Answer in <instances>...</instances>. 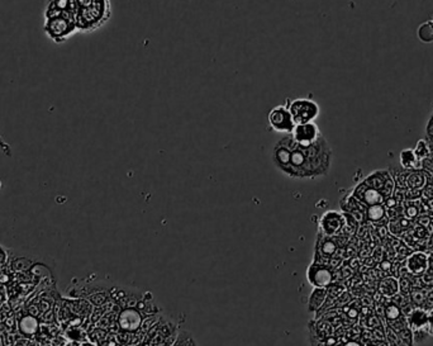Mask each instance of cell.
Wrapping results in <instances>:
<instances>
[{"mask_svg":"<svg viewBox=\"0 0 433 346\" xmlns=\"http://www.w3.org/2000/svg\"><path fill=\"white\" fill-rule=\"evenodd\" d=\"M272 164L279 171L293 179H317L329 172L333 151L323 135L313 143L303 145L291 137H283L271 151Z\"/></svg>","mask_w":433,"mask_h":346,"instance_id":"6da1fadb","label":"cell"},{"mask_svg":"<svg viewBox=\"0 0 433 346\" xmlns=\"http://www.w3.org/2000/svg\"><path fill=\"white\" fill-rule=\"evenodd\" d=\"M79 32L89 33L104 27L112 17L110 0H76Z\"/></svg>","mask_w":433,"mask_h":346,"instance_id":"7a4b0ae2","label":"cell"},{"mask_svg":"<svg viewBox=\"0 0 433 346\" xmlns=\"http://www.w3.org/2000/svg\"><path fill=\"white\" fill-rule=\"evenodd\" d=\"M43 31L56 43H64L79 32L76 24V14L62 12L60 14L44 18Z\"/></svg>","mask_w":433,"mask_h":346,"instance_id":"3957f363","label":"cell"},{"mask_svg":"<svg viewBox=\"0 0 433 346\" xmlns=\"http://www.w3.org/2000/svg\"><path fill=\"white\" fill-rule=\"evenodd\" d=\"M287 107L296 125L314 122L321 114L319 104L309 98H295L293 101H288Z\"/></svg>","mask_w":433,"mask_h":346,"instance_id":"277c9868","label":"cell"},{"mask_svg":"<svg viewBox=\"0 0 433 346\" xmlns=\"http://www.w3.org/2000/svg\"><path fill=\"white\" fill-rule=\"evenodd\" d=\"M267 123L272 131L283 135H290L296 126L287 106L274 107L267 114Z\"/></svg>","mask_w":433,"mask_h":346,"instance_id":"5b68a950","label":"cell"},{"mask_svg":"<svg viewBox=\"0 0 433 346\" xmlns=\"http://www.w3.org/2000/svg\"><path fill=\"white\" fill-rule=\"evenodd\" d=\"M366 185H369L372 189H376L377 192L381 193L384 199H389L393 195L395 189V182L392 175L387 170H377V171L371 172L366 179L364 180Z\"/></svg>","mask_w":433,"mask_h":346,"instance_id":"8992f818","label":"cell"},{"mask_svg":"<svg viewBox=\"0 0 433 346\" xmlns=\"http://www.w3.org/2000/svg\"><path fill=\"white\" fill-rule=\"evenodd\" d=\"M319 227H321L322 233L324 236L337 237L338 233L343 230V227H346V218L338 212L328 211L319 219Z\"/></svg>","mask_w":433,"mask_h":346,"instance_id":"52a82bcc","label":"cell"},{"mask_svg":"<svg viewBox=\"0 0 433 346\" xmlns=\"http://www.w3.org/2000/svg\"><path fill=\"white\" fill-rule=\"evenodd\" d=\"M307 277L314 288H327L333 282V273L329 266L319 263H313L309 266Z\"/></svg>","mask_w":433,"mask_h":346,"instance_id":"ba28073f","label":"cell"},{"mask_svg":"<svg viewBox=\"0 0 433 346\" xmlns=\"http://www.w3.org/2000/svg\"><path fill=\"white\" fill-rule=\"evenodd\" d=\"M290 135L296 142L303 143V145H309V143L316 142L321 137L322 133L316 122H309L296 125Z\"/></svg>","mask_w":433,"mask_h":346,"instance_id":"9c48e42d","label":"cell"},{"mask_svg":"<svg viewBox=\"0 0 433 346\" xmlns=\"http://www.w3.org/2000/svg\"><path fill=\"white\" fill-rule=\"evenodd\" d=\"M142 316L135 307L123 308L118 316V325L125 332L137 331L142 324Z\"/></svg>","mask_w":433,"mask_h":346,"instance_id":"30bf717a","label":"cell"},{"mask_svg":"<svg viewBox=\"0 0 433 346\" xmlns=\"http://www.w3.org/2000/svg\"><path fill=\"white\" fill-rule=\"evenodd\" d=\"M352 195L355 196L358 201H360L362 204H365L366 207L377 206V204H383L385 202L384 196L381 195V193L377 192L376 189L370 188L369 185L365 184L364 182L360 183V184L355 188Z\"/></svg>","mask_w":433,"mask_h":346,"instance_id":"8fae6325","label":"cell"},{"mask_svg":"<svg viewBox=\"0 0 433 346\" xmlns=\"http://www.w3.org/2000/svg\"><path fill=\"white\" fill-rule=\"evenodd\" d=\"M405 266H406V269H408V271L411 273L412 275L419 277V275L426 274L427 270H428V266H429L428 255H427V254H424V253H422V251H417V253H413L411 256H409L408 259H406Z\"/></svg>","mask_w":433,"mask_h":346,"instance_id":"7c38bea8","label":"cell"},{"mask_svg":"<svg viewBox=\"0 0 433 346\" xmlns=\"http://www.w3.org/2000/svg\"><path fill=\"white\" fill-rule=\"evenodd\" d=\"M62 12H69L76 14L78 13L76 0H47L43 13L44 18L60 14Z\"/></svg>","mask_w":433,"mask_h":346,"instance_id":"4fadbf2b","label":"cell"},{"mask_svg":"<svg viewBox=\"0 0 433 346\" xmlns=\"http://www.w3.org/2000/svg\"><path fill=\"white\" fill-rule=\"evenodd\" d=\"M18 319V330H19L20 335L26 337H32L38 332L39 330V319L37 317L31 316V314H26V316L20 317Z\"/></svg>","mask_w":433,"mask_h":346,"instance_id":"5bb4252c","label":"cell"},{"mask_svg":"<svg viewBox=\"0 0 433 346\" xmlns=\"http://www.w3.org/2000/svg\"><path fill=\"white\" fill-rule=\"evenodd\" d=\"M400 165L404 170H416L421 164V160L417 157L416 153L412 149H405L399 155Z\"/></svg>","mask_w":433,"mask_h":346,"instance_id":"9a60e30c","label":"cell"},{"mask_svg":"<svg viewBox=\"0 0 433 346\" xmlns=\"http://www.w3.org/2000/svg\"><path fill=\"white\" fill-rule=\"evenodd\" d=\"M328 294V288H314L308 302V308L311 312L318 311L324 303Z\"/></svg>","mask_w":433,"mask_h":346,"instance_id":"2e32d148","label":"cell"},{"mask_svg":"<svg viewBox=\"0 0 433 346\" xmlns=\"http://www.w3.org/2000/svg\"><path fill=\"white\" fill-rule=\"evenodd\" d=\"M317 250L325 259H329L337 251V243L332 240V237H328V236L319 237L317 242Z\"/></svg>","mask_w":433,"mask_h":346,"instance_id":"e0dca14e","label":"cell"},{"mask_svg":"<svg viewBox=\"0 0 433 346\" xmlns=\"http://www.w3.org/2000/svg\"><path fill=\"white\" fill-rule=\"evenodd\" d=\"M379 290L384 297H394L399 292V282L395 278H385L380 282Z\"/></svg>","mask_w":433,"mask_h":346,"instance_id":"ac0fdd59","label":"cell"},{"mask_svg":"<svg viewBox=\"0 0 433 346\" xmlns=\"http://www.w3.org/2000/svg\"><path fill=\"white\" fill-rule=\"evenodd\" d=\"M37 260H33L32 258L28 256H22V258H13L10 261V270L17 273L30 271L31 268L36 265Z\"/></svg>","mask_w":433,"mask_h":346,"instance_id":"d6986e66","label":"cell"},{"mask_svg":"<svg viewBox=\"0 0 433 346\" xmlns=\"http://www.w3.org/2000/svg\"><path fill=\"white\" fill-rule=\"evenodd\" d=\"M426 183V174L419 171V170H413V171L408 172V175H406V187H409L411 189L423 188Z\"/></svg>","mask_w":433,"mask_h":346,"instance_id":"ffe728a7","label":"cell"},{"mask_svg":"<svg viewBox=\"0 0 433 346\" xmlns=\"http://www.w3.org/2000/svg\"><path fill=\"white\" fill-rule=\"evenodd\" d=\"M417 35L418 38L421 39L424 43H431L433 42V22L432 19L428 22L423 23V24L419 26L418 31H417Z\"/></svg>","mask_w":433,"mask_h":346,"instance_id":"44dd1931","label":"cell"},{"mask_svg":"<svg viewBox=\"0 0 433 346\" xmlns=\"http://www.w3.org/2000/svg\"><path fill=\"white\" fill-rule=\"evenodd\" d=\"M384 316H385V318H387L388 324H392V322H395L397 319L401 318L403 316H405V314L401 312L400 307H398L397 305L392 303V305H389V306H387V307H385Z\"/></svg>","mask_w":433,"mask_h":346,"instance_id":"7402d4cb","label":"cell"},{"mask_svg":"<svg viewBox=\"0 0 433 346\" xmlns=\"http://www.w3.org/2000/svg\"><path fill=\"white\" fill-rule=\"evenodd\" d=\"M366 216L370 221L379 222L380 219L384 218L385 216V209L383 204H377V206H371L367 207L366 209Z\"/></svg>","mask_w":433,"mask_h":346,"instance_id":"603a6c76","label":"cell"},{"mask_svg":"<svg viewBox=\"0 0 433 346\" xmlns=\"http://www.w3.org/2000/svg\"><path fill=\"white\" fill-rule=\"evenodd\" d=\"M66 339L71 341H84L86 339L85 330L81 329L80 326H73L66 329Z\"/></svg>","mask_w":433,"mask_h":346,"instance_id":"cb8c5ba5","label":"cell"},{"mask_svg":"<svg viewBox=\"0 0 433 346\" xmlns=\"http://www.w3.org/2000/svg\"><path fill=\"white\" fill-rule=\"evenodd\" d=\"M414 153H416L417 157H418L419 160H423L426 159L427 156H428L429 154H431V150H429V146L428 142H427L426 140H419L418 143H417L416 149H414Z\"/></svg>","mask_w":433,"mask_h":346,"instance_id":"d4e9b609","label":"cell"},{"mask_svg":"<svg viewBox=\"0 0 433 346\" xmlns=\"http://www.w3.org/2000/svg\"><path fill=\"white\" fill-rule=\"evenodd\" d=\"M426 293H424V290L422 289H416L412 292V301H413V303L416 306H418V307H422V306L424 305V301H426Z\"/></svg>","mask_w":433,"mask_h":346,"instance_id":"484cf974","label":"cell"},{"mask_svg":"<svg viewBox=\"0 0 433 346\" xmlns=\"http://www.w3.org/2000/svg\"><path fill=\"white\" fill-rule=\"evenodd\" d=\"M0 344H2V346H14L15 340L13 339V336L8 330L4 334L0 335Z\"/></svg>","mask_w":433,"mask_h":346,"instance_id":"4316f807","label":"cell"},{"mask_svg":"<svg viewBox=\"0 0 433 346\" xmlns=\"http://www.w3.org/2000/svg\"><path fill=\"white\" fill-rule=\"evenodd\" d=\"M9 263V253L3 246H0V270H3Z\"/></svg>","mask_w":433,"mask_h":346,"instance_id":"83f0119b","label":"cell"},{"mask_svg":"<svg viewBox=\"0 0 433 346\" xmlns=\"http://www.w3.org/2000/svg\"><path fill=\"white\" fill-rule=\"evenodd\" d=\"M428 335L433 336V308L428 311Z\"/></svg>","mask_w":433,"mask_h":346,"instance_id":"f1b7e54d","label":"cell"},{"mask_svg":"<svg viewBox=\"0 0 433 346\" xmlns=\"http://www.w3.org/2000/svg\"><path fill=\"white\" fill-rule=\"evenodd\" d=\"M426 132H427V137L432 138L433 140V115L431 117V119L428 120V123H427V128H426Z\"/></svg>","mask_w":433,"mask_h":346,"instance_id":"f546056e","label":"cell"},{"mask_svg":"<svg viewBox=\"0 0 433 346\" xmlns=\"http://www.w3.org/2000/svg\"><path fill=\"white\" fill-rule=\"evenodd\" d=\"M343 346H364V345H362L361 342H359V341H348V342H346V344Z\"/></svg>","mask_w":433,"mask_h":346,"instance_id":"4dcf8cb0","label":"cell"},{"mask_svg":"<svg viewBox=\"0 0 433 346\" xmlns=\"http://www.w3.org/2000/svg\"><path fill=\"white\" fill-rule=\"evenodd\" d=\"M367 346H377L376 342H371V344H369Z\"/></svg>","mask_w":433,"mask_h":346,"instance_id":"1f68e13d","label":"cell"},{"mask_svg":"<svg viewBox=\"0 0 433 346\" xmlns=\"http://www.w3.org/2000/svg\"><path fill=\"white\" fill-rule=\"evenodd\" d=\"M2 188H3V183H2V180H0V190H2Z\"/></svg>","mask_w":433,"mask_h":346,"instance_id":"d6a6232c","label":"cell"},{"mask_svg":"<svg viewBox=\"0 0 433 346\" xmlns=\"http://www.w3.org/2000/svg\"><path fill=\"white\" fill-rule=\"evenodd\" d=\"M432 22H433V18H432Z\"/></svg>","mask_w":433,"mask_h":346,"instance_id":"836d02e7","label":"cell"}]
</instances>
